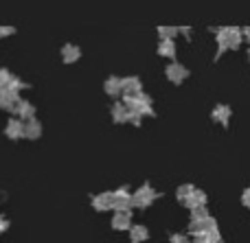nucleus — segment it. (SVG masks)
I'll return each mask as SVG.
<instances>
[{
    "instance_id": "20",
    "label": "nucleus",
    "mask_w": 250,
    "mask_h": 243,
    "mask_svg": "<svg viewBox=\"0 0 250 243\" xmlns=\"http://www.w3.org/2000/svg\"><path fill=\"white\" fill-rule=\"evenodd\" d=\"M112 121L114 123H125L127 121V110L123 103H114L112 105Z\"/></svg>"
},
{
    "instance_id": "23",
    "label": "nucleus",
    "mask_w": 250,
    "mask_h": 243,
    "mask_svg": "<svg viewBox=\"0 0 250 243\" xmlns=\"http://www.w3.org/2000/svg\"><path fill=\"white\" fill-rule=\"evenodd\" d=\"M22 88H26V83H24V81H20V79H16V77H11L4 90H11V92H16V94H18V92L22 90Z\"/></svg>"
},
{
    "instance_id": "26",
    "label": "nucleus",
    "mask_w": 250,
    "mask_h": 243,
    "mask_svg": "<svg viewBox=\"0 0 250 243\" xmlns=\"http://www.w3.org/2000/svg\"><path fill=\"white\" fill-rule=\"evenodd\" d=\"M141 114H136V112H127V121L129 123H134V125H141Z\"/></svg>"
},
{
    "instance_id": "9",
    "label": "nucleus",
    "mask_w": 250,
    "mask_h": 243,
    "mask_svg": "<svg viewBox=\"0 0 250 243\" xmlns=\"http://www.w3.org/2000/svg\"><path fill=\"white\" fill-rule=\"evenodd\" d=\"M182 204H185L189 210L198 208V206H207V193H204V191H200V188H195V191L191 193V197H189V200H185V202H182Z\"/></svg>"
},
{
    "instance_id": "8",
    "label": "nucleus",
    "mask_w": 250,
    "mask_h": 243,
    "mask_svg": "<svg viewBox=\"0 0 250 243\" xmlns=\"http://www.w3.org/2000/svg\"><path fill=\"white\" fill-rule=\"evenodd\" d=\"M112 202H114L112 193H99V195L92 197V206H95V210H110L112 208Z\"/></svg>"
},
{
    "instance_id": "15",
    "label": "nucleus",
    "mask_w": 250,
    "mask_h": 243,
    "mask_svg": "<svg viewBox=\"0 0 250 243\" xmlns=\"http://www.w3.org/2000/svg\"><path fill=\"white\" fill-rule=\"evenodd\" d=\"M229 118H230V108L229 105H215L213 110V121L222 123L224 127H229Z\"/></svg>"
},
{
    "instance_id": "7",
    "label": "nucleus",
    "mask_w": 250,
    "mask_h": 243,
    "mask_svg": "<svg viewBox=\"0 0 250 243\" xmlns=\"http://www.w3.org/2000/svg\"><path fill=\"white\" fill-rule=\"evenodd\" d=\"M13 112L18 114V118L20 121H33L35 118V108L29 103V101H20V103L16 105V110Z\"/></svg>"
},
{
    "instance_id": "1",
    "label": "nucleus",
    "mask_w": 250,
    "mask_h": 243,
    "mask_svg": "<svg viewBox=\"0 0 250 243\" xmlns=\"http://www.w3.org/2000/svg\"><path fill=\"white\" fill-rule=\"evenodd\" d=\"M158 197V193L149 187V184H143L141 188H136V193L132 195V206H138V208H147L151 206V202Z\"/></svg>"
},
{
    "instance_id": "3",
    "label": "nucleus",
    "mask_w": 250,
    "mask_h": 243,
    "mask_svg": "<svg viewBox=\"0 0 250 243\" xmlns=\"http://www.w3.org/2000/svg\"><path fill=\"white\" fill-rule=\"evenodd\" d=\"M213 228H217V222L211 217V215H208V217L202 219V222H191L189 224V235L198 237V235H204V232L213 230Z\"/></svg>"
},
{
    "instance_id": "16",
    "label": "nucleus",
    "mask_w": 250,
    "mask_h": 243,
    "mask_svg": "<svg viewBox=\"0 0 250 243\" xmlns=\"http://www.w3.org/2000/svg\"><path fill=\"white\" fill-rule=\"evenodd\" d=\"M104 90H105V94H110V96H119L121 94V79L119 77H108L105 79V83H104Z\"/></svg>"
},
{
    "instance_id": "19",
    "label": "nucleus",
    "mask_w": 250,
    "mask_h": 243,
    "mask_svg": "<svg viewBox=\"0 0 250 243\" xmlns=\"http://www.w3.org/2000/svg\"><path fill=\"white\" fill-rule=\"evenodd\" d=\"M193 243H222V235L217 228H213V230L204 232V235H198Z\"/></svg>"
},
{
    "instance_id": "11",
    "label": "nucleus",
    "mask_w": 250,
    "mask_h": 243,
    "mask_svg": "<svg viewBox=\"0 0 250 243\" xmlns=\"http://www.w3.org/2000/svg\"><path fill=\"white\" fill-rule=\"evenodd\" d=\"M22 130H24V123L20 118H9L7 127H4V134L16 140V138H22Z\"/></svg>"
},
{
    "instance_id": "30",
    "label": "nucleus",
    "mask_w": 250,
    "mask_h": 243,
    "mask_svg": "<svg viewBox=\"0 0 250 243\" xmlns=\"http://www.w3.org/2000/svg\"><path fill=\"white\" fill-rule=\"evenodd\" d=\"M248 57H250V51H248Z\"/></svg>"
},
{
    "instance_id": "12",
    "label": "nucleus",
    "mask_w": 250,
    "mask_h": 243,
    "mask_svg": "<svg viewBox=\"0 0 250 243\" xmlns=\"http://www.w3.org/2000/svg\"><path fill=\"white\" fill-rule=\"evenodd\" d=\"M22 136L24 138H31V140H35V138H40L42 136V125H40V121H26L24 123V130H22Z\"/></svg>"
},
{
    "instance_id": "4",
    "label": "nucleus",
    "mask_w": 250,
    "mask_h": 243,
    "mask_svg": "<svg viewBox=\"0 0 250 243\" xmlns=\"http://www.w3.org/2000/svg\"><path fill=\"white\" fill-rule=\"evenodd\" d=\"M165 73H167V79L171 83H180V81H185V79L189 77V70H187L182 64H176V61H173V64H169Z\"/></svg>"
},
{
    "instance_id": "29",
    "label": "nucleus",
    "mask_w": 250,
    "mask_h": 243,
    "mask_svg": "<svg viewBox=\"0 0 250 243\" xmlns=\"http://www.w3.org/2000/svg\"><path fill=\"white\" fill-rule=\"evenodd\" d=\"M244 35H246V39L250 42V26H248V29H244Z\"/></svg>"
},
{
    "instance_id": "21",
    "label": "nucleus",
    "mask_w": 250,
    "mask_h": 243,
    "mask_svg": "<svg viewBox=\"0 0 250 243\" xmlns=\"http://www.w3.org/2000/svg\"><path fill=\"white\" fill-rule=\"evenodd\" d=\"M193 191H195V187H193V184H182V187L176 191L178 202H185V200H189V197H191V193H193Z\"/></svg>"
},
{
    "instance_id": "27",
    "label": "nucleus",
    "mask_w": 250,
    "mask_h": 243,
    "mask_svg": "<svg viewBox=\"0 0 250 243\" xmlns=\"http://www.w3.org/2000/svg\"><path fill=\"white\" fill-rule=\"evenodd\" d=\"M242 204L246 206V208H250V188H246V191H244V195H242Z\"/></svg>"
},
{
    "instance_id": "14",
    "label": "nucleus",
    "mask_w": 250,
    "mask_h": 243,
    "mask_svg": "<svg viewBox=\"0 0 250 243\" xmlns=\"http://www.w3.org/2000/svg\"><path fill=\"white\" fill-rule=\"evenodd\" d=\"M79 57H82V51H79V46H75V44H66V46L62 48V59H64L66 64H73Z\"/></svg>"
},
{
    "instance_id": "6",
    "label": "nucleus",
    "mask_w": 250,
    "mask_h": 243,
    "mask_svg": "<svg viewBox=\"0 0 250 243\" xmlns=\"http://www.w3.org/2000/svg\"><path fill=\"white\" fill-rule=\"evenodd\" d=\"M20 96L16 94V92H11V90H0V108H4V110H16V105L20 103Z\"/></svg>"
},
{
    "instance_id": "18",
    "label": "nucleus",
    "mask_w": 250,
    "mask_h": 243,
    "mask_svg": "<svg viewBox=\"0 0 250 243\" xmlns=\"http://www.w3.org/2000/svg\"><path fill=\"white\" fill-rule=\"evenodd\" d=\"M158 55L169 57V59H173V57H176V44H173V39H160Z\"/></svg>"
},
{
    "instance_id": "13",
    "label": "nucleus",
    "mask_w": 250,
    "mask_h": 243,
    "mask_svg": "<svg viewBox=\"0 0 250 243\" xmlns=\"http://www.w3.org/2000/svg\"><path fill=\"white\" fill-rule=\"evenodd\" d=\"M147 239H149V230H147L145 226L136 224V226L129 228V241H132V243H143Z\"/></svg>"
},
{
    "instance_id": "5",
    "label": "nucleus",
    "mask_w": 250,
    "mask_h": 243,
    "mask_svg": "<svg viewBox=\"0 0 250 243\" xmlns=\"http://www.w3.org/2000/svg\"><path fill=\"white\" fill-rule=\"evenodd\" d=\"M121 92H125V96H136L143 92V83L138 77H125L121 79Z\"/></svg>"
},
{
    "instance_id": "28",
    "label": "nucleus",
    "mask_w": 250,
    "mask_h": 243,
    "mask_svg": "<svg viewBox=\"0 0 250 243\" xmlns=\"http://www.w3.org/2000/svg\"><path fill=\"white\" fill-rule=\"evenodd\" d=\"M13 29L11 26H0V37H4V35H11Z\"/></svg>"
},
{
    "instance_id": "17",
    "label": "nucleus",
    "mask_w": 250,
    "mask_h": 243,
    "mask_svg": "<svg viewBox=\"0 0 250 243\" xmlns=\"http://www.w3.org/2000/svg\"><path fill=\"white\" fill-rule=\"evenodd\" d=\"M226 44H229V48H237L242 44V31L226 26Z\"/></svg>"
},
{
    "instance_id": "22",
    "label": "nucleus",
    "mask_w": 250,
    "mask_h": 243,
    "mask_svg": "<svg viewBox=\"0 0 250 243\" xmlns=\"http://www.w3.org/2000/svg\"><path fill=\"white\" fill-rule=\"evenodd\" d=\"M208 217V210L207 206H198V208L191 210V222H202V219Z\"/></svg>"
},
{
    "instance_id": "10",
    "label": "nucleus",
    "mask_w": 250,
    "mask_h": 243,
    "mask_svg": "<svg viewBox=\"0 0 250 243\" xmlns=\"http://www.w3.org/2000/svg\"><path fill=\"white\" fill-rule=\"evenodd\" d=\"M112 228L114 230H129L132 228V213H114Z\"/></svg>"
},
{
    "instance_id": "2",
    "label": "nucleus",
    "mask_w": 250,
    "mask_h": 243,
    "mask_svg": "<svg viewBox=\"0 0 250 243\" xmlns=\"http://www.w3.org/2000/svg\"><path fill=\"white\" fill-rule=\"evenodd\" d=\"M114 195V202H112V208L117 213H129L132 210V193L127 191V187L119 188V191L112 193Z\"/></svg>"
},
{
    "instance_id": "25",
    "label": "nucleus",
    "mask_w": 250,
    "mask_h": 243,
    "mask_svg": "<svg viewBox=\"0 0 250 243\" xmlns=\"http://www.w3.org/2000/svg\"><path fill=\"white\" fill-rule=\"evenodd\" d=\"M169 243H193L189 235H182V232H176V235L169 237Z\"/></svg>"
},
{
    "instance_id": "24",
    "label": "nucleus",
    "mask_w": 250,
    "mask_h": 243,
    "mask_svg": "<svg viewBox=\"0 0 250 243\" xmlns=\"http://www.w3.org/2000/svg\"><path fill=\"white\" fill-rule=\"evenodd\" d=\"M160 39H173V35L178 33L176 26H160Z\"/></svg>"
}]
</instances>
